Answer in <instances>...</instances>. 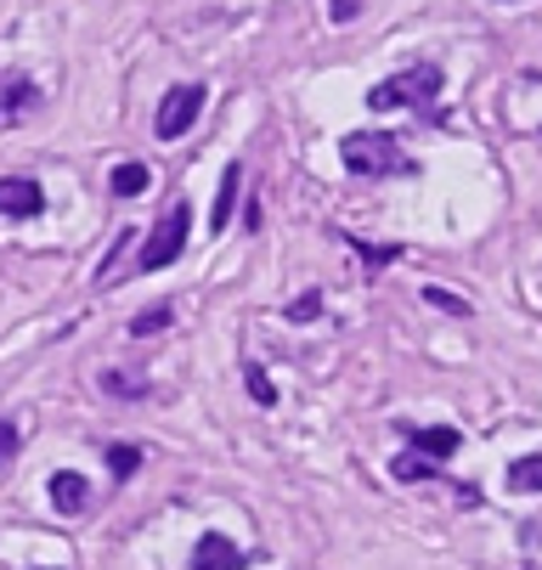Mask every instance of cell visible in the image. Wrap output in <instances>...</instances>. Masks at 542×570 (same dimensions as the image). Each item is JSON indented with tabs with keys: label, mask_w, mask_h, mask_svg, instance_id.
<instances>
[{
	"label": "cell",
	"mask_w": 542,
	"mask_h": 570,
	"mask_svg": "<svg viewBox=\"0 0 542 570\" xmlns=\"http://www.w3.org/2000/svg\"><path fill=\"white\" fill-rule=\"evenodd\" d=\"M102 384H108L114 395H147V379H125V373H108Z\"/></svg>",
	"instance_id": "obj_20"
},
{
	"label": "cell",
	"mask_w": 542,
	"mask_h": 570,
	"mask_svg": "<svg viewBox=\"0 0 542 570\" xmlns=\"http://www.w3.org/2000/svg\"><path fill=\"white\" fill-rule=\"evenodd\" d=\"M238 193H244V170H238V165H226V170H220V193H215L209 232H226V226H231V209H238Z\"/></svg>",
	"instance_id": "obj_9"
},
{
	"label": "cell",
	"mask_w": 542,
	"mask_h": 570,
	"mask_svg": "<svg viewBox=\"0 0 542 570\" xmlns=\"http://www.w3.org/2000/svg\"><path fill=\"white\" fill-rule=\"evenodd\" d=\"M108 469H114V480H130V474L141 469V446H130V441L108 446Z\"/></svg>",
	"instance_id": "obj_14"
},
{
	"label": "cell",
	"mask_w": 542,
	"mask_h": 570,
	"mask_svg": "<svg viewBox=\"0 0 542 570\" xmlns=\"http://www.w3.org/2000/svg\"><path fill=\"white\" fill-rule=\"evenodd\" d=\"M339 158L351 176H367V181H384V176H418V165L402 153V141L391 130H356L339 141Z\"/></svg>",
	"instance_id": "obj_1"
},
{
	"label": "cell",
	"mask_w": 542,
	"mask_h": 570,
	"mask_svg": "<svg viewBox=\"0 0 542 570\" xmlns=\"http://www.w3.org/2000/svg\"><path fill=\"white\" fill-rule=\"evenodd\" d=\"M424 299H430V305H441L446 316H470V299H463V294H446V288H435V283L424 288Z\"/></svg>",
	"instance_id": "obj_18"
},
{
	"label": "cell",
	"mask_w": 542,
	"mask_h": 570,
	"mask_svg": "<svg viewBox=\"0 0 542 570\" xmlns=\"http://www.w3.org/2000/svg\"><path fill=\"white\" fill-rule=\"evenodd\" d=\"M463 446V435L452 430V424H430V430H413V452L418 458H430V463H446L452 452Z\"/></svg>",
	"instance_id": "obj_8"
},
{
	"label": "cell",
	"mask_w": 542,
	"mask_h": 570,
	"mask_svg": "<svg viewBox=\"0 0 542 570\" xmlns=\"http://www.w3.org/2000/svg\"><path fill=\"white\" fill-rule=\"evenodd\" d=\"M187 204H170L165 215H159V226L147 232V243H141V272H165V266H176V255L187 249Z\"/></svg>",
	"instance_id": "obj_3"
},
{
	"label": "cell",
	"mask_w": 542,
	"mask_h": 570,
	"mask_svg": "<svg viewBox=\"0 0 542 570\" xmlns=\"http://www.w3.org/2000/svg\"><path fill=\"white\" fill-rule=\"evenodd\" d=\"M244 384H249V395H255L260 406H277V384H272V373H266L260 362H244Z\"/></svg>",
	"instance_id": "obj_13"
},
{
	"label": "cell",
	"mask_w": 542,
	"mask_h": 570,
	"mask_svg": "<svg viewBox=\"0 0 542 570\" xmlns=\"http://www.w3.org/2000/svg\"><path fill=\"white\" fill-rule=\"evenodd\" d=\"M509 492H525V498H536V492H542V452H531V458H514V463H509Z\"/></svg>",
	"instance_id": "obj_11"
},
{
	"label": "cell",
	"mask_w": 542,
	"mask_h": 570,
	"mask_svg": "<svg viewBox=\"0 0 542 570\" xmlns=\"http://www.w3.org/2000/svg\"><path fill=\"white\" fill-rule=\"evenodd\" d=\"M238 564H244L238 542L220 537V531H209V537L193 542V570H238Z\"/></svg>",
	"instance_id": "obj_7"
},
{
	"label": "cell",
	"mask_w": 542,
	"mask_h": 570,
	"mask_svg": "<svg viewBox=\"0 0 542 570\" xmlns=\"http://www.w3.org/2000/svg\"><path fill=\"white\" fill-rule=\"evenodd\" d=\"M435 102H441V68H413V73H396V79H384V86L367 91V108L373 114H391V108H413L424 119H435Z\"/></svg>",
	"instance_id": "obj_2"
},
{
	"label": "cell",
	"mask_w": 542,
	"mask_h": 570,
	"mask_svg": "<svg viewBox=\"0 0 542 570\" xmlns=\"http://www.w3.org/2000/svg\"><path fill=\"white\" fill-rule=\"evenodd\" d=\"M46 209V193L35 176H0V215L7 220H35Z\"/></svg>",
	"instance_id": "obj_5"
},
{
	"label": "cell",
	"mask_w": 542,
	"mask_h": 570,
	"mask_svg": "<svg viewBox=\"0 0 542 570\" xmlns=\"http://www.w3.org/2000/svg\"><path fill=\"white\" fill-rule=\"evenodd\" d=\"M165 328H170V305H152L147 316H136V322H130V334H136V340H147V334H165Z\"/></svg>",
	"instance_id": "obj_17"
},
{
	"label": "cell",
	"mask_w": 542,
	"mask_h": 570,
	"mask_svg": "<svg viewBox=\"0 0 542 570\" xmlns=\"http://www.w3.org/2000/svg\"><path fill=\"white\" fill-rule=\"evenodd\" d=\"M317 316H323V294H299L288 305V322H317Z\"/></svg>",
	"instance_id": "obj_19"
},
{
	"label": "cell",
	"mask_w": 542,
	"mask_h": 570,
	"mask_svg": "<svg viewBox=\"0 0 542 570\" xmlns=\"http://www.w3.org/2000/svg\"><path fill=\"white\" fill-rule=\"evenodd\" d=\"M46 492H51V509H57V514H86V503H91L86 474H73V469H57V474L46 480Z\"/></svg>",
	"instance_id": "obj_6"
},
{
	"label": "cell",
	"mask_w": 542,
	"mask_h": 570,
	"mask_svg": "<svg viewBox=\"0 0 542 570\" xmlns=\"http://www.w3.org/2000/svg\"><path fill=\"white\" fill-rule=\"evenodd\" d=\"M328 18L334 23H356L362 18V0H328Z\"/></svg>",
	"instance_id": "obj_21"
},
{
	"label": "cell",
	"mask_w": 542,
	"mask_h": 570,
	"mask_svg": "<svg viewBox=\"0 0 542 570\" xmlns=\"http://www.w3.org/2000/svg\"><path fill=\"white\" fill-rule=\"evenodd\" d=\"M356 249H362V261H367V272H378V266H391V261H402V243H362V237H351Z\"/></svg>",
	"instance_id": "obj_15"
},
{
	"label": "cell",
	"mask_w": 542,
	"mask_h": 570,
	"mask_svg": "<svg viewBox=\"0 0 542 570\" xmlns=\"http://www.w3.org/2000/svg\"><path fill=\"white\" fill-rule=\"evenodd\" d=\"M147 181H152V170L130 158V165H119V170H114V181H108V187H114V198H136V193H147Z\"/></svg>",
	"instance_id": "obj_12"
},
{
	"label": "cell",
	"mask_w": 542,
	"mask_h": 570,
	"mask_svg": "<svg viewBox=\"0 0 542 570\" xmlns=\"http://www.w3.org/2000/svg\"><path fill=\"white\" fill-rule=\"evenodd\" d=\"M204 102H209V91H204V86H170V91H165V102H159V114H152V130H159L165 141L187 136V130L198 125Z\"/></svg>",
	"instance_id": "obj_4"
},
{
	"label": "cell",
	"mask_w": 542,
	"mask_h": 570,
	"mask_svg": "<svg viewBox=\"0 0 542 570\" xmlns=\"http://www.w3.org/2000/svg\"><path fill=\"white\" fill-rule=\"evenodd\" d=\"M29 108H40V86H29V79H12V86H0V125H18Z\"/></svg>",
	"instance_id": "obj_10"
},
{
	"label": "cell",
	"mask_w": 542,
	"mask_h": 570,
	"mask_svg": "<svg viewBox=\"0 0 542 570\" xmlns=\"http://www.w3.org/2000/svg\"><path fill=\"white\" fill-rule=\"evenodd\" d=\"M12 458H18V430L0 419V463H12Z\"/></svg>",
	"instance_id": "obj_22"
},
{
	"label": "cell",
	"mask_w": 542,
	"mask_h": 570,
	"mask_svg": "<svg viewBox=\"0 0 542 570\" xmlns=\"http://www.w3.org/2000/svg\"><path fill=\"white\" fill-rule=\"evenodd\" d=\"M391 474H396V480H430V474H435V463H430V458H418V452H402V458L391 463Z\"/></svg>",
	"instance_id": "obj_16"
}]
</instances>
